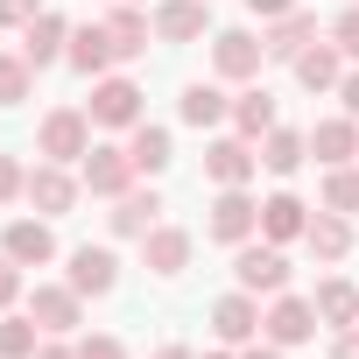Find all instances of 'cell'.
Returning a JSON list of instances; mask_svg holds the SVG:
<instances>
[{"instance_id": "4316f807", "label": "cell", "mask_w": 359, "mask_h": 359, "mask_svg": "<svg viewBox=\"0 0 359 359\" xmlns=\"http://www.w3.org/2000/svg\"><path fill=\"white\" fill-rule=\"evenodd\" d=\"M176 113H184L191 127H219V120L233 113V99H226L219 85H191V92H184V106H176Z\"/></svg>"}, {"instance_id": "e575fe53", "label": "cell", "mask_w": 359, "mask_h": 359, "mask_svg": "<svg viewBox=\"0 0 359 359\" xmlns=\"http://www.w3.org/2000/svg\"><path fill=\"white\" fill-rule=\"evenodd\" d=\"M29 191V176L15 169V155H0V205H8V198H22Z\"/></svg>"}, {"instance_id": "277c9868", "label": "cell", "mask_w": 359, "mask_h": 359, "mask_svg": "<svg viewBox=\"0 0 359 359\" xmlns=\"http://www.w3.org/2000/svg\"><path fill=\"white\" fill-rule=\"evenodd\" d=\"M134 155L127 148H85V191L92 198H127V184H134Z\"/></svg>"}, {"instance_id": "8fae6325", "label": "cell", "mask_w": 359, "mask_h": 359, "mask_svg": "<svg viewBox=\"0 0 359 359\" xmlns=\"http://www.w3.org/2000/svg\"><path fill=\"white\" fill-rule=\"evenodd\" d=\"M0 254L22 261V268H43V261L57 254V240H50V226H43V219H15L8 233H0Z\"/></svg>"}, {"instance_id": "74e56055", "label": "cell", "mask_w": 359, "mask_h": 359, "mask_svg": "<svg viewBox=\"0 0 359 359\" xmlns=\"http://www.w3.org/2000/svg\"><path fill=\"white\" fill-rule=\"evenodd\" d=\"M331 359H359V324H345V331H338V345H331Z\"/></svg>"}, {"instance_id": "6da1fadb", "label": "cell", "mask_w": 359, "mask_h": 359, "mask_svg": "<svg viewBox=\"0 0 359 359\" xmlns=\"http://www.w3.org/2000/svg\"><path fill=\"white\" fill-rule=\"evenodd\" d=\"M36 148H43L50 162H85V148H92V113H78V106H57V113H43V134H36Z\"/></svg>"}, {"instance_id": "8992f818", "label": "cell", "mask_w": 359, "mask_h": 359, "mask_svg": "<svg viewBox=\"0 0 359 359\" xmlns=\"http://www.w3.org/2000/svg\"><path fill=\"white\" fill-rule=\"evenodd\" d=\"M254 226H261V205H254L247 191H219V205H212V240L247 247V240H254Z\"/></svg>"}, {"instance_id": "7402d4cb", "label": "cell", "mask_w": 359, "mask_h": 359, "mask_svg": "<svg viewBox=\"0 0 359 359\" xmlns=\"http://www.w3.org/2000/svg\"><path fill=\"white\" fill-rule=\"evenodd\" d=\"M233 127H240L247 141H261V134H275V92H268V85H254V92H240V99H233Z\"/></svg>"}, {"instance_id": "7bdbcfd3", "label": "cell", "mask_w": 359, "mask_h": 359, "mask_svg": "<svg viewBox=\"0 0 359 359\" xmlns=\"http://www.w3.org/2000/svg\"><path fill=\"white\" fill-rule=\"evenodd\" d=\"M155 359H191V352H184V345H162V352H155Z\"/></svg>"}, {"instance_id": "4dcf8cb0", "label": "cell", "mask_w": 359, "mask_h": 359, "mask_svg": "<svg viewBox=\"0 0 359 359\" xmlns=\"http://www.w3.org/2000/svg\"><path fill=\"white\" fill-rule=\"evenodd\" d=\"M29 78H36L29 57H0V106H22L29 99Z\"/></svg>"}, {"instance_id": "b9f144b4", "label": "cell", "mask_w": 359, "mask_h": 359, "mask_svg": "<svg viewBox=\"0 0 359 359\" xmlns=\"http://www.w3.org/2000/svg\"><path fill=\"white\" fill-rule=\"evenodd\" d=\"M247 359H282V345H254V352H247Z\"/></svg>"}, {"instance_id": "5b68a950", "label": "cell", "mask_w": 359, "mask_h": 359, "mask_svg": "<svg viewBox=\"0 0 359 359\" xmlns=\"http://www.w3.org/2000/svg\"><path fill=\"white\" fill-rule=\"evenodd\" d=\"M261 57H268V43H254L247 29H219L212 36V71L219 78H261Z\"/></svg>"}, {"instance_id": "7a4b0ae2", "label": "cell", "mask_w": 359, "mask_h": 359, "mask_svg": "<svg viewBox=\"0 0 359 359\" xmlns=\"http://www.w3.org/2000/svg\"><path fill=\"white\" fill-rule=\"evenodd\" d=\"M85 113H92V127H141V85L134 78H99Z\"/></svg>"}, {"instance_id": "ac0fdd59", "label": "cell", "mask_w": 359, "mask_h": 359, "mask_svg": "<svg viewBox=\"0 0 359 359\" xmlns=\"http://www.w3.org/2000/svg\"><path fill=\"white\" fill-rule=\"evenodd\" d=\"M310 148H317V162H331V169H345L352 155H359V120L345 113V120H317V134H310Z\"/></svg>"}, {"instance_id": "ba28073f", "label": "cell", "mask_w": 359, "mask_h": 359, "mask_svg": "<svg viewBox=\"0 0 359 359\" xmlns=\"http://www.w3.org/2000/svg\"><path fill=\"white\" fill-rule=\"evenodd\" d=\"M29 205H36L43 219H64V212L78 205V184L64 176V162H43V169H29Z\"/></svg>"}, {"instance_id": "8d00e7d4", "label": "cell", "mask_w": 359, "mask_h": 359, "mask_svg": "<svg viewBox=\"0 0 359 359\" xmlns=\"http://www.w3.org/2000/svg\"><path fill=\"white\" fill-rule=\"evenodd\" d=\"M78 359H127V352H120V338H85Z\"/></svg>"}, {"instance_id": "cb8c5ba5", "label": "cell", "mask_w": 359, "mask_h": 359, "mask_svg": "<svg viewBox=\"0 0 359 359\" xmlns=\"http://www.w3.org/2000/svg\"><path fill=\"white\" fill-rule=\"evenodd\" d=\"M29 317L43 331H78V289H36L29 296Z\"/></svg>"}, {"instance_id": "f546056e", "label": "cell", "mask_w": 359, "mask_h": 359, "mask_svg": "<svg viewBox=\"0 0 359 359\" xmlns=\"http://www.w3.org/2000/svg\"><path fill=\"white\" fill-rule=\"evenodd\" d=\"M36 317H0V359H36Z\"/></svg>"}, {"instance_id": "9a60e30c", "label": "cell", "mask_w": 359, "mask_h": 359, "mask_svg": "<svg viewBox=\"0 0 359 359\" xmlns=\"http://www.w3.org/2000/svg\"><path fill=\"white\" fill-rule=\"evenodd\" d=\"M261 43H268V57L296 64V57H303V50L317 43V15H296V8H289V15H282V22H275V29L261 36Z\"/></svg>"}, {"instance_id": "f6af8a7d", "label": "cell", "mask_w": 359, "mask_h": 359, "mask_svg": "<svg viewBox=\"0 0 359 359\" xmlns=\"http://www.w3.org/2000/svg\"><path fill=\"white\" fill-rule=\"evenodd\" d=\"M345 8H359V0H345Z\"/></svg>"}, {"instance_id": "d4e9b609", "label": "cell", "mask_w": 359, "mask_h": 359, "mask_svg": "<svg viewBox=\"0 0 359 359\" xmlns=\"http://www.w3.org/2000/svg\"><path fill=\"white\" fill-rule=\"evenodd\" d=\"M106 36H113V50H120V57H141V50H148V15L120 0V8L106 15Z\"/></svg>"}, {"instance_id": "60d3db41", "label": "cell", "mask_w": 359, "mask_h": 359, "mask_svg": "<svg viewBox=\"0 0 359 359\" xmlns=\"http://www.w3.org/2000/svg\"><path fill=\"white\" fill-rule=\"evenodd\" d=\"M36 359H78L71 345H36Z\"/></svg>"}, {"instance_id": "484cf974", "label": "cell", "mask_w": 359, "mask_h": 359, "mask_svg": "<svg viewBox=\"0 0 359 359\" xmlns=\"http://www.w3.org/2000/svg\"><path fill=\"white\" fill-rule=\"evenodd\" d=\"M127 155H134L141 176H162V169H169V127H148V120H141L134 141H127Z\"/></svg>"}, {"instance_id": "ffe728a7", "label": "cell", "mask_w": 359, "mask_h": 359, "mask_svg": "<svg viewBox=\"0 0 359 359\" xmlns=\"http://www.w3.org/2000/svg\"><path fill=\"white\" fill-rule=\"evenodd\" d=\"M141 254H148V268H155V275H184V261H191V233L155 226V233L141 240Z\"/></svg>"}, {"instance_id": "d6986e66", "label": "cell", "mask_w": 359, "mask_h": 359, "mask_svg": "<svg viewBox=\"0 0 359 359\" xmlns=\"http://www.w3.org/2000/svg\"><path fill=\"white\" fill-rule=\"evenodd\" d=\"M303 247H310L317 261H345V247H352V226H345V212H317V219L303 226Z\"/></svg>"}, {"instance_id": "3957f363", "label": "cell", "mask_w": 359, "mask_h": 359, "mask_svg": "<svg viewBox=\"0 0 359 359\" xmlns=\"http://www.w3.org/2000/svg\"><path fill=\"white\" fill-rule=\"evenodd\" d=\"M233 275H240L247 296H282L289 261H282V247H240V254H233Z\"/></svg>"}, {"instance_id": "2e32d148", "label": "cell", "mask_w": 359, "mask_h": 359, "mask_svg": "<svg viewBox=\"0 0 359 359\" xmlns=\"http://www.w3.org/2000/svg\"><path fill=\"white\" fill-rule=\"evenodd\" d=\"M338 57H345L338 43H310V50L296 57V78H303L310 92H338V85H345V64H338Z\"/></svg>"}, {"instance_id": "e0dca14e", "label": "cell", "mask_w": 359, "mask_h": 359, "mask_svg": "<svg viewBox=\"0 0 359 359\" xmlns=\"http://www.w3.org/2000/svg\"><path fill=\"white\" fill-rule=\"evenodd\" d=\"M155 212H162L155 191H127V198H113V233L120 240H148L155 233Z\"/></svg>"}, {"instance_id": "1f68e13d", "label": "cell", "mask_w": 359, "mask_h": 359, "mask_svg": "<svg viewBox=\"0 0 359 359\" xmlns=\"http://www.w3.org/2000/svg\"><path fill=\"white\" fill-rule=\"evenodd\" d=\"M324 212H359V169H331L324 176Z\"/></svg>"}, {"instance_id": "f1b7e54d", "label": "cell", "mask_w": 359, "mask_h": 359, "mask_svg": "<svg viewBox=\"0 0 359 359\" xmlns=\"http://www.w3.org/2000/svg\"><path fill=\"white\" fill-rule=\"evenodd\" d=\"M261 162H268L275 176H296V169H303V134L275 127V134H268V148H261Z\"/></svg>"}, {"instance_id": "ab89813d", "label": "cell", "mask_w": 359, "mask_h": 359, "mask_svg": "<svg viewBox=\"0 0 359 359\" xmlns=\"http://www.w3.org/2000/svg\"><path fill=\"white\" fill-rule=\"evenodd\" d=\"M338 99H345V113H352V120H359V71H352V78H345V85H338Z\"/></svg>"}, {"instance_id": "d590c367", "label": "cell", "mask_w": 359, "mask_h": 359, "mask_svg": "<svg viewBox=\"0 0 359 359\" xmlns=\"http://www.w3.org/2000/svg\"><path fill=\"white\" fill-rule=\"evenodd\" d=\"M22 296V261H8V254H0V310H8Z\"/></svg>"}, {"instance_id": "5bb4252c", "label": "cell", "mask_w": 359, "mask_h": 359, "mask_svg": "<svg viewBox=\"0 0 359 359\" xmlns=\"http://www.w3.org/2000/svg\"><path fill=\"white\" fill-rule=\"evenodd\" d=\"M212 331L226 338V345H247L254 331H261V310H254V296L240 289V296H219L212 303Z\"/></svg>"}, {"instance_id": "30bf717a", "label": "cell", "mask_w": 359, "mask_h": 359, "mask_svg": "<svg viewBox=\"0 0 359 359\" xmlns=\"http://www.w3.org/2000/svg\"><path fill=\"white\" fill-rule=\"evenodd\" d=\"M205 22H212V0H162L155 8V36H169V43H198Z\"/></svg>"}, {"instance_id": "d6a6232c", "label": "cell", "mask_w": 359, "mask_h": 359, "mask_svg": "<svg viewBox=\"0 0 359 359\" xmlns=\"http://www.w3.org/2000/svg\"><path fill=\"white\" fill-rule=\"evenodd\" d=\"M331 43H338V50H345V57L359 64V8H345V15H338V29H331Z\"/></svg>"}, {"instance_id": "52a82bcc", "label": "cell", "mask_w": 359, "mask_h": 359, "mask_svg": "<svg viewBox=\"0 0 359 359\" xmlns=\"http://www.w3.org/2000/svg\"><path fill=\"white\" fill-rule=\"evenodd\" d=\"M254 169H261V155L247 148V134H240V141H212V148H205V176H212L219 191H240Z\"/></svg>"}, {"instance_id": "4fadbf2b", "label": "cell", "mask_w": 359, "mask_h": 359, "mask_svg": "<svg viewBox=\"0 0 359 359\" xmlns=\"http://www.w3.org/2000/svg\"><path fill=\"white\" fill-rule=\"evenodd\" d=\"M113 282H120V261H113L106 247H78V254H71V289H78V296H106Z\"/></svg>"}, {"instance_id": "603a6c76", "label": "cell", "mask_w": 359, "mask_h": 359, "mask_svg": "<svg viewBox=\"0 0 359 359\" xmlns=\"http://www.w3.org/2000/svg\"><path fill=\"white\" fill-rule=\"evenodd\" d=\"M303 226H310V212H303L289 191H275V198L261 205V233H268L275 247H282V240H303Z\"/></svg>"}, {"instance_id": "83f0119b", "label": "cell", "mask_w": 359, "mask_h": 359, "mask_svg": "<svg viewBox=\"0 0 359 359\" xmlns=\"http://www.w3.org/2000/svg\"><path fill=\"white\" fill-rule=\"evenodd\" d=\"M317 317L338 324V331L359 324V289H352V282H324V289H317Z\"/></svg>"}, {"instance_id": "44dd1931", "label": "cell", "mask_w": 359, "mask_h": 359, "mask_svg": "<svg viewBox=\"0 0 359 359\" xmlns=\"http://www.w3.org/2000/svg\"><path fill=\"white\" fill-rule=\"evenodd\" d=\"M64 57H71L85 78H99V71H106L120 50H113V36H106V22H99V29H71V50H64Z\"/></svg>"}, {"instance_id": "f35d334b", "label": "cell", "mask_w": 359, "mask_h": 359, "mask_svg": "<svg viewBox=\"0 0 359 359\" xmlns=\"http://www.w3.org/2000/svg\"><path fill=\"white\" fill-rule=\"evenodd\" d=\"M247 8H254L261 22H282V15H289V0H247Z\"/></svg>"}, {"instance_id": "9c48e42d", "label": "cell", "mask_w": 359, "mask_h": 359, "mask_svg": "<svg viewBox=\"0 0 359 359\" xmlns=\"http://www.w3.org/2000/svg\"><path fill=\"white\" fill-rule=\"evenodd\" d=\"M261 331H268V345H303V338L317 331V303H303V296H282V303L261 317Z\"/></svg>"}, {"instance_id": "836d02e7", "label": "cell", "mask_w": 359, "mask_h": 359, "mask_svg": "<svg viewBox=\"0 0 359 359\" xmlns=\"http://www.w3.org/2000/svg\"><path fill=\"white\" fill-rule=\"evenodd\" d=\"M43 15V0H0V22H8V29H29Z\"/></svg>"}, {"instance_id": "7c38bea8", "label": "cell", "mask_w": 359, "mask_h": 359, "mask_svg": "<svg viewBox=\"0 0 359 359\" xmlns=\"http://www.w3.org/2000/svg\"><path fill=\"white\" fill-rule=\"evenodd\" d=\"M64 50H71V29H64V15H50V8H43V15L22 29V57L43 71V64H57Z\"/></svg>"}, {"instance_id": "ee69618b", "label": "cell", "mask_w": 359, "mask_h": 359, "mask_svg": "<svg viewBox=\"0 0 359 359\" xmlns=\"http://www.w3.org/2000/svg\"><path fill=\"white\" fill-rule=\"evenodd\" d=\"M205 359H226V352H205Z\"/></svg>"}]
</instances>
